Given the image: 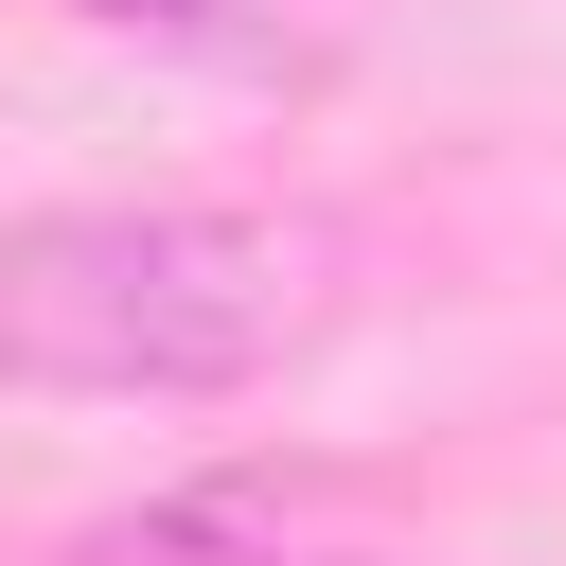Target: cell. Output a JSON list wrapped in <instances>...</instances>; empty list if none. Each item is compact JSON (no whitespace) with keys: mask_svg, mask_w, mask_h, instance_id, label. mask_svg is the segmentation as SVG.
I'll return each instance as SVG.
<instances>
[{"mask_svg":"<svg viewBox=\"0 0 566 566\" xmlns=\"http://www.w3.org/2000/svg\"><path fill=\"white\" fill-rule=\"evenodd\" d=\"M88 566H354V513L318 478H195L88 531Z\"/></svg>","mask_w":566,"mask_h":566,"instance_id":"2","label":"cell"},{"mask_svg":"<svg viewBox=\"0 0 566 566\" xmlns=\"http://www.w3.org/2000/svg\"><path fill=\"white\" fill-rule=\"evenodd\" d=\"M318 265L265 212L212 195H53L0 212V389H71V407H212L248 371H283Z\"/></svg>","mask_w":566,"mask_h":566,"instance_id":"1","label":"cell"},{"mask_svg":"<svg viewBox=\"0 0 566 566\" xmlns=\"http://www.w3.org/2000/svg\"><path fill=\"white\" fill-rule=\"evenodd\" d=\"M71 18H124V35H212L230 0H71Z\"/></svg>","mask_w":566,"mask_h":566,"instance_id":"3","label":"cell"}]
</instances>
